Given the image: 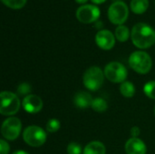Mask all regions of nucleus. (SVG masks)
<instances>
[{
	"label": "nucleus",
	"instance_id": "25",
	"mask_svg": "<svg viewBox=\"0 0 155 154\" xmlns=\"http://www.w3.org/2000/svg\"><path fill=\"white\" fill-rule=\"evenodd\" d=\"M131 135L133 136V138H138V136L140 135V128L137 126H134L131 129Z\"/></svg>",
	"mask_w": 155,
	"mask_h": 154
},
{
	"label": "nucleus",
	"instance_id": "16",
	"mask_svg": "<svg viewBox=\"0 0 155 154\" xmlns=\"http://www.w3.org/2000/svg\"><path fill=\"white\" fill-rule=\"evenodd\" d=\"M120 92L123 96H124L126 98H131L135 94V87L133 83L125 81L121 84Z\"/></svg>",
	"mask_w": 155,
	"mask_h": 154
},
{
	"label": "nucleus",
	"instance_id": "10",
	"mask_svg": "<svg viewBox=\"0 0 155 154\" xmlns=\"http://www.w3.org/2000/svg\"><path fill=\"white\" fill-rule=\"evenodd\" d=\"M95 42L101 49L110 50L114 46L115 35L109 30H100L95 35Z\"/></svg>",
	"mask_w": 155,
	"mask_h": 154
},
{
	"label": "nucleus",
	"instance_id": "30",
	"mask_svg": "<svg viewBox=\"0 0 155 154\" xmlns=\"http://www.w3.org/2000/svg\"><path fill=\"white\" fill-rule=\"evenodd\" d=\"M116 1H119V0H116Z\"/></svg>",
	"mask_w": 155,
	"mask_h": 154
},
{
	"label": "nucleus",
	"instance_id": "18",
	"mask_svg": "<svg viewBox=\"0 0 155 154\" xmlns=\"http://www.w3.org/2000/svg\"><path fill=\"white\" fill-rule=\"evenodd\" d=\"M92 109L97 113H104L108 108L107 102L103 98H95L92 103Z\"/></svg>",
	"mask_w": 155,
	"mask_h": 154
},
{
	"label": "nucleus",
	"instance_id": "8",
	"mask_svg": "<svg viewBox=\"0 0 155 154\" xmlns=\"http://www.w3.org/2000/svg\"><path fill=\"white\" fill-rule=\"evenodd\" d=\"M22 129V123L16 117H9L4 121L1 126V133L7 141H14L18 138Z\"/></svg>",
	"mask_w": 155,
	"mask_h": 154
},
{
	"label": "nucleus",
	"instance_id": "19",
	"mask_svg": "<svg viewBox=\"0 0 155 154\" xmlns=\"http://www.w3.org/2000/svg\"><path fill=\"white\" fill-rule=\"evenodd\" d=\"M143 92L145 95L151 99H155V81H150L143 86Z\"/></svg>",
	"mask_w": 155,
	"mask_h": 154
},
{
	"label": "nucleus",
	"instance_id": "26",
	"mask_svg": "<svg viewBox=\"0 0 155 154\" xmlns=\"http://www.w3.org/2000/svg\"><path fill=\"white\" fill-rule=\"evenodd\" d=\"M12 154H29L28 152H25V151H16V152H15L14 153Z\"/></svg>",
	"mask_w": 155,
	"mask_h": 154
},
{
	"label": "nucleus",
	"instance_id": "14",
	"mask_svg": "<svg viewBox=\"0 0 155 154\" xmlns=\"http://www.w3.org/2000/svg\"><path fill=\"white\" fill-rule=\"evenodd\" d=\"M105 152L106 149L104 144L97 141L91 142L84 150V154H105Z\"/></svg>",
	"mask_w": 155,
	"mask_h": 154
},
{
	"label": "nucleus",
	"instance_id": "21",
	"mask_svg": "<svg viewBox=\"0 0 155 154\" xmlns=\"http://www.w3.org/2000/svg\"><path fill=\"white\" fill-rule=\"evenodd\" d=\"M60 122L56 119H50L47 123H46V131L54 133H56L59 129H60Z\"/></svg>",
	"mask_w": 155,
	"mask_h": 154
},
{
	"label": "nucleus",
	"instance_id": "9",
	"mask_svg": "<svg viewBox=\"0 0 155 154\" xmlns=\"http://www.w3.org/2000/svg\"><path fill=\"white\" fill-rule=\"evenodd\" d=\"M100 16V9L94 5H83L76 10L77 19L84 24L96 22Z\"/></svg>",
	"mask_w": 155,
	"mask_h": 154
},
{
	"label": "nucleus",
	"instance_id": "1",
	"mask_svg": "<svg viewBox=\"0 0 155 154\" xmlns=\"http://www.w3.org/2000/svg\"><path fill=\"white\" fill-rule=\"evenodd\" d=\"M131 37L136 47L146 49L155 43V31L145 23H137L132 29Z\"/></svg>",
	"mask_w": 155,
	"mask_h": 154
},
{
	"label": "nucleus",
	"instance_id": "2",
	"mask_svg": "<svg viewBox=\"0 0 155 154\" xmlns=\"http://www.w3.org/2000/svg\"><path fill=\"white\" fill-rule=\"evenodd\" d=\"M129 64L133 70L141 74H148L153 67L151 56L143 51H135L129 57Z\"/></svg>",
	"mask_w": 155,
	"mask_h": 154
},
{
	"label": "nucleus",
	"instance_id": "20",
	"mask_svg": "<svg viewBox=\"0 0 155 154\" xmlns=\"http://www.w3.org/2000/svg\"><path fill=\"white\" fill-rule=\"evenodd\" d=\"M2 2L10 8L19 9L25 5L26 0H2Z\"/></svg>",
	"mask_w": 155,
	"mask_h": 154
},
{
	"label": "nucleus",
	"instance_id": "3",
	"mask_svg": "<svg viewBox=\"0 0 155 154\" xmlns=\"http://www.w3.org/2000/svg\"><path fill=\"white\" fill-rule=\"evenodd\" d=\"M0 113L5 116L15 114L21 106V102L16 94L11 92L4 91L0 93Z\"/></svg>",
	"mask_w": 155,
	"mask_h": 154
},
{
	"label": "nucleus",
	"instance_id": "23",
	"mask_svg": "<svg viewBox=\"0 0 155 154\" xmlns=\"http://www.w3.org/2000/svg\"><path fill=\"white\" fill-rule=\"evenodd\" d=\"M67 153L68 154H81L82 148L81 145L76 143H71L67 146Z\"/></svg>",
	"mask_w": 155,
	"mask_h": 154
},
{
	"label": "nucleus",
	"instance_id": "7",
	"mask_svg": "<svg viewBox=\"0 0 155 154\" xmlns=\"http://www.w3.org/2000/svg\"><path fill=\"white\" fill-rule=\"evenodd\" d=\"M108 17L113 24L123 25L128 18L129 9L127 5L123 1L114 2L108 8Z\"/></svg>",
	"mask_w": 155,
	"mask_h": 154
},
{
	"label": "nucleus",
	"instance_id": "12",
	"mask_svg": "<svg viewBox=\"0 0 155 154\" xmlns=\"http://www.w3.org/2000/svg\"><path fill=\"white\" fill-rule=\"evenodd\" d=\"M125 152L127 154H146L147 148L141 139L132 137L125 144Z\"/></svg>",
	"mask_w": 155,
	"mask_h": 154
},
{
	"label": "nucleus",
	"instance_id": "24",
	"mask_svg": "<svg viewBox=\"0 0 155 154\" xmlns=\"http://www.w3.org/2000/svg\"><path fill=\"white\" fill-rule=\"evenodd\" d=\"M0 149H1V153L0 154L9 153L10 147H9V144L7 143V142H5V140H1L0 141Z\"/></svg>",
	"mask_w": 155,
	"mask_h": 154
},
{
	"label": "nucleus",
	"instance_id": "6",
	"mask_svg": "<svg viewBox=\"0 0 155 154\" xmlns=\"http://www.w3.org/2000/svg\"><path fill=\"white\" fill-rule=\"evenodd\" d=\"M104 73L105 77L114 84H122L125 82V79L128 75L127 69L119 62H111L106 64Z\"/></svg>",
	"mask_w": 155,
	"mask_h": 154
},
{
	"label": "nucleus",
	"instance_id": "4",
	"mask_svg": "<svg viewBox=\"0 0 155 154\" xmlns=\"http://www.w3.org/2000/svg\"><path fill=\"white\" fill-rule=\"evenodd\" d=\"M104 73L98 66H91L84 74L83 82L84 86L91 91H97L104 84Z\"/></svg>",
	"mask_w": 155,
	"mask_h": 154
},
{
	"label": "nucleus",
	"instance_id": "22",
	"mask_svg": "<svg viewBox=\"0 0 155 154\" xmlns=\"http://www.w3.org/2000/svg\"><path fill=\"white\" fill-rule=\"evenodd\" d=\"M31 85L27 83H23L17 87V93L20 95H28L31 92Z\"/></svg>",
	"mask_w": 155,
	"mask_h": 154
},
{
	"label": "nucleus",
	"instance_id": "11",
	"mask_svg": "<svg viewBox=\"0 0 155 154\" xmlns=\"http://www.w3.org/2000/svg\"><path fill=\"white\" fill-rule=\"evenodd\" d=\"M22 106L26 113L34 114L39 113L42 110L44 103L39 96L35 94H28L23 99Z\"/></svg>",
	"mask_w": 155,
	"mask_h": 154
},
{
	"label": "nucleus",
	"instance_id": "28",
	"mask_svg": "<svg viewBox=\"0 0 155 154\" xmlns=\"http://www.w3.org/2000/svg\"><path fill=\"white\" fill-rule=\"evenodd\" d=\"M77 3H79V4H84V3H86L87 2V0H75Z\"/></svg>",
	"mask_w": 155,
	"mask_h": 154
},
{
	"label": "nucleus",
	"instance_id": "17",
	"mask_svg": "<svg viewBox=\"0 0 155 154\" xmlns=\"http://www.w3.org/2000/svg\"><path fill=\"white\" fill-rule=\"evenodd\" d=\"M114 35L116 39L120 42H125L130 37V30L127 26L124 25H120L116 27Z\"/></svg>",
	"mask_w": 155,
	"mask_h": 154
},
{
	"label": "nucleus",
	"instance_id": "27",
	"mask_svg": "<svg viewBox=\"0 0 155 154\" xmlns=\"http://www.w3.org/2000/svg\"><path fill=\"white\" fill-rule=\"evenodd\" d=\"M94 3H95V4H101V3H104V1H106V0H92Z\"/></svg>",
	"mask_w": 155,
	"mask_h": 154
},
{
	"label": "nucleus",
	"instance_id": "15",
	"mask_svg": "<svg viewBox=\"0 0 155 154\" xmlns=\"http://www.w3.org/2000/svg\"><path fill=\"white\" fill-rule=\"evenodd\" d=\"M149 6V0H132L131 9L134 14H143Z\"/></svg>",
	"mask_w": 155,
	"mask_h": 154
},
{
	"label": "nucleus",
	"instance_id": "13",
	"mask_svg": "<svg viewBox=\"0 0 155 154\" xmlns=\"http://www.w3.org/2000/svg\"><path fill=\"white\" fill-rule=\"evenodd\" d=\"M93 101H94V99L91 96V94L86 92H83V91L75 93V95L74 97V105L80 109H85V108L92 106Z\"/></svg>",
	"mask_w": 155,
	"mask_h": 154
},
{
	"label": "nucleus",
	"instance_id": "29",
	"mask_svg": "<svg viewBox=\"0 0 155 154\" xmlns=\"http://www.w3.org/2000/svg\"><path fill=\"white\" fill-rule=\"evenodd\" d=\"M154 114H155V107H154Z\"/></svg>",
	"mask_w": 155,
	"mask_h": 154
},
{
	"label": "nucleus",
	"instance_id": "5",
	"mask_svg": "<svg viewBox=\"0 0 155 154\" xmlns=\"http://www.w3.org/2000/svg\"><path fill=\"white\" fill-rule=\"evenodd\" d=\"M23 139L26 144L32 147H40L46 141L45 132L39 126L31 125L23 133Z\"/></svg>",
	"mask_w": 155,
	"mask_h": 154
}]
</instances>
